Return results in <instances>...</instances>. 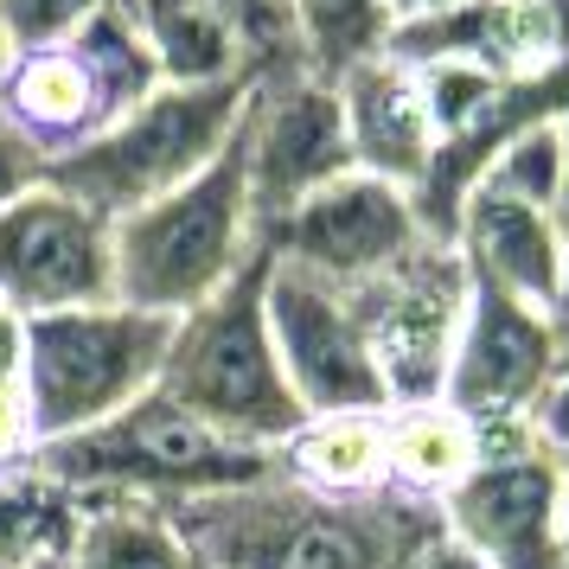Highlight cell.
Returning <instances> with one entry per match:
<instances>
[{
	"label": "cell",
	"mask_w": 569,
	"mask_h": 569,
	"mask_svg": "<svg viewBox=\"0 0 569 569\" xmlns=\"http://www.w3.org/2000/svg\"><path fill=\"white\" fill-rule=\"evenodd\" d=\"M167 512L180 518L199 569H403V557L436 531V506L403 492L320 499L295 480H262Z\"/></svg>",
	"instance_id": "cell-1"
},
{
	"label": "cell",
	"mask_w": 569,
	"mask_h": 569,
	"mask_svg": "<svg viewBox=\"0 0 569 569\" xmlns=\"http://www.w3.org/2000/svg\"><path fill=\"white\" fill-rule=\"evenodd\" d=\"M27 467L64 499L122 492V499H148V506H192V499L282 480L276 448L231 441L224 429L180 410L160 385L148 397H134L129 410H116L109 422H97V429H78L64 441H39Z\"/></svg>",
	"instance_id": "cell-2"
},
{
	"label": "cell",
	"mask_w": 569,
	"mask_h": 569,
	"mask_svg": "<svg viewBox=\"0 0 569 569\" xmlns=\"http://www.w3.org/2000/svg\"><path fill=\"white\" fill-rule=\"evenodd\" d=\"M257 250L262 237H257V211H250L237 141L211 160L199 180L173 186L154 206H134L122 218H109L116 301L167 313V320L206 308Z\"/></svg>",
	"instance_id": "cell-3"
},
{
	"label": "cell",
	"mask_w": 569,
	"mask_h": 569,
	"mask_svg": "<svg viewBox=\"0 0 569 569\" xmlns=\"http://www.w3.org/2000/svg\"><path fill=\"white\" fill-rule=\"evenodd\" d=\"M262 282H269V250H257L206 308L173 320L160 390L199 422L224 429L231 441L282 448L308 416H301V403H295V390L282 378V359H276Z\"/></svg>",
	"instance_id": "cell-4"
},
{
	"label": "cell",
	"mask_w": 569,
	"mask_h": 569,
	"mask_svg": "<svg viewBox=\"0 0 569 569\" xmlns=\"http://www.w3.org/2000/svg\"><path fill=\"white\" fill-rule=\"evenodd\" d=\"M250 78L231 83H160L148 103L122 109L116 122L78 141L71 154L46 167L58 192L83 199L103 218H122L134 206H154L173 186L199 180L243 129Z\"/></svg>",
	"instance_id": "cell-5"
},
{
	"label": "cell",
	"mask_w": 569,
	"mask_h": 569,
	"mask_svg": "<svg viewBox=\"0 0 569 569\" xmlns=\"http://www.w3.org/2000/svg\"><path fill=\"white\" fill-rule=\"evenodd\" d=\"M173 320L129 301L39 313L20 327V385L32 410V448L97 429L160 385Z\"/></svg>",
	"instance_id": "cell-6"
},
{
	"label": "cell",
	"mask_w": 569,
	"mask_h": 569,
	"mask_svg": "<svg viewBox=\"0 0 569 569\" xmlns=\"http://www.w3.org/2000/svg\"><path fill=\"white\" fill-rule=\"evenodd\" d=\"M441 531L480 569H569L563 557V461L518 436L480 441V461L436 506Z\"/></svg>",
	"instance_id": "cell-7"
},
{
	"label": "cell",
	"mask_w": 569,
	"mask_h": 569,
	"mask_svg": "<svg viewBox=\"0 0 569 569\" xmlns=\"http://www.w3.org/2000/svg\"><path fill=\"white\" fill-rule=\"evenodd\" d=\"M262 308H269V339H276V359H282V378L295 390L301 416H385L390 410V390L378 378V359H371L352 288H333L320 276H308V269H288V262L269 257Z\"/></svg>",
	"instance_id": "cell-8"
},
{
	"label": "cell",
	"mask_w": 569,
	"mask_h": 569,
	"mask_svg": "<svg viewBox=\"0 0 569 569\" xmlns=\"http://www.w3.org/2000/svg\"><path fill=\"white\" fill-rule=\"evenodd\" d=\"M569 359L563 327L550 308L492 295V288H467L461 333L448 352V378H441V403L461 410L480 441L518 436L531 429L543 385L557 378V365Z\"/></svg>",
	"instance_id": "cell-9"
},
{
	"label": "cell",
	"mask_w": 569,
	"mask_h": 569,
	"mask_svg": "<svg viewBox=\"0 0 569 569\" xmlns=\"http://www.w3.org/2000/svg\"><path fill=\"white\" fill-rule=\"evenodd\" d=\"M237 160L257 211V237L313 199L320 186L352 173V141L339 116V90L313 71H276L250 83V109L237 129Z\"/></svg>",
	"instance_id": "cell-10"
},
{
	"label": "cell",
	"mask_w": 569,
	"mask_h": 569,
	"mask_svg": "<svg viewBox=\"0 0 569 569\" xmlns=\"http://www.w3.org/2000/svg\"><path fill=\"white\" fill-rule=\"evenodd\" d=\"M116 301L109 218L39 180L0 206V308L13 320Z\"/></svg>",
	"instance_id": "cell-11"
},
{
	"label": "cell",
	"mask_w": 569,
	"mask_h": 569,
	"mask_svg": "<svg viewBox=\"0 0 569 569\" xmlns=\"http://www.w3.org/2000/svg\"><path fill=\"white\" fill-rule=\"evenodd\" d=\"M422 243H429V231L416 218V199L378 173H359V167L339 173L333 186H320L313 199H301L288 218H276L262 231V250L276 262L308 269L333 288L378 282L385 269H397Z\"/></svg>",
	"instance_id": "cell-12"
},
{
	"label": "cell",
	"mask_w": 569,
	"mask_h": 569,
	"mask_svg": "<svg viewBox=\"0 0 569 569\" xmlns=\"http://www.w3.org/2000/svg\"><path fill=\"white\" fill-rule=\"evenodd\" d=\"M467 288L473 282H467L455 243H436V237L422 250H410L397 269H385L378 282L352 288L390 403H429V397H441L448 352H455V333H461Z\"/></svg>",
	"instance_id": "cell-13"
},
{
	"label": "cell",
	"mask_w": 569,
	"mask_h": 569,
	"mask_svg": "<svg viewBox=\"0 0 569 569\" xmlns=\"http://www.w3.org/2000/svg\"><path fill=\"white\" fill-rule=\"evenodd\" d=\"M448 243H455L473 288H492V295H512V301L557 313V282H563V250H569V231L557 224V211L518 206L506 192L480 186L461 206Z\"/></svg>",
	"instance_id": "cell-14"
},
{
	"label": "cell",
	"mask_w": 569,
	"mask_h": 569,
	"mask_svg": "<svg viewBox=\"0 0 569 569\" xmlns=\"http://www.w3.org/2000/svg\"><path fill=\"white\" fill-rule=\"evenodd\" d=\"M390 58L403 64H436V58H461L480 64L492 78H538L557 58V20L543 0H473L455 13H429V20H403L390 32Z\"/></svg>",
	"instance_id": "cell-15"
},
{
	"label": "cell",
	"mask_w": 569,
	"mask_h": 569,
	"mask_svg": "<svg viewBox=\"0 0 569 569\" xmlns=\"http://www.w3.org/2000/svg\"><path fill=\"white\" fill-rule=\"evenodd\" d=\"M333 90L339 116H346V141H352V167L416 192V180L429 173V154H436V129H429L416 71L385 52L333 78Z\"/></svg>",
	"instance_id": "cell-16"
},
{
	"label": "cell",
	"mask_w": 569,
	"mask_h": 569,
	"mask_svg": "<svg viewBox=\"0 0 569 569\" xmlns=\"http://www.w3.org/2000/svg\"><path fill=\"white\" fill-rule=\"evenodd\" d=\"M0 116L27 134L46 160L71 154L78 141L103 129V103H97V83L83 78V64L71 46H32L13 52L7 90H0Z\"/></svg>",
	"instance_id": "cell-17"
},
{
	"label": "cell",
	"mask_w": 569,
	"mask_h": 569,
	"mask_svg": "<svg viewBox=\"0 0 569 569\" xmlns=\"http://www.w3.org/2000/svg\"><path fill=\"white\" fill-rule=\"evenodd\" d=\"M71 569H199L180 518L148 499L122 492H90L71 499V538H64Z\"/></svg>",
	"instance_id": "cell-18"
},
{
	"label": "cell",
	"mask_w": 569,
	"mask_h": 569,
	"mask_svg": "<svg viewBox=\"0 0 569 569\" xmlns=\"http://www.w3.org/2000/svg\"><path fill=\"white\" fill-rule=\"evenodd\" d=\"M480 461V429L441 397L385 410V480L416 506H441Z\"/></svg>",
	"instance_id": "cell-19"
},
{
	"label": "cell",
	"mask_w": 569,
	"mask_h": 569,
	"mask_svg": "<svg viewBox=\"0 0 569 569\" xmlns=\"http://www.w3.org/2000/svg\"><path fill=\"white\" fill-rule=\"evenodd\" d=\"M134 20V32L148 39L160 78L167 83H231L250 78L243 39L224 20L218 0H116Z\"/></svg>",
	"instance_id": "cell-20"
},
{
	"label": "cell",
	"mask_w": 569,
	"mask_h": 569,
	"mask_svg": "<svg viewBox=\"0 0 569 569\" xmlns=\"http://www.w3.org/2000/svg\"><path fill=\"white\" fill-rule=\"evenodd\" d=\"M282 480L320 499H371L390 492L385 480V416H308L276 448Z\"/></svg>",
	"instance_id": "cell-21"
},
{
	"label": "cell",
	"mask_w": 569,
	"mask_h": 569,
	"mask_svg": "<svg viewBox=\"0 0 569 569\" xmlns=\"http://www.w3.org/2000/svg\"><path fill=\"white\" fill-rule=\"evenodd\" d=\"M288 27H295L301 71L333 83L352 64L390 52L397 13H390V0H288Z\"/></svg>",
	"instance_id": "cell-22"
},
{
	"label": "cell",
	"mask_w": 569,
	"mask_h": 569,
	"mask_svg": "<svg viewBox=\"0 0 569 569\" xmlns=\"http://www.w3.org/2000/svg\"><path fill=\"white\" fill-rule=\"evenodd\" d=\"M64 46L78 52L83 78L97 83L103 122H116V116L134 109V103H148L160 83H167V78H160V64H154V52H148V39L134 32V20L116 7V0H103V7H97V13H90Z\"/></svg>",
	"instance_id": "cell-23"
},
{
	"label": "cell",
	"mask_w": 569,
	"mask_h": 569,
	"mask_svg": "<svg viewBox=\"0 0 569 569\" xmlns=\"http://www.w3.org/2000/svg\"><path fill=\"white\" fill-rule=\"evenodd\" d=\"M480 186H487V192H506L518 206L557 211V199H563V122H538V129L512 134V141L492 154V167L480 173ZM480 186H473V192H480ZM473 192H467V199H473Z\"/></svg>",
	"instance_id": "cell-24"
},
{
	"label": "cell",
	"mask_w": 569,
	"mask_h": 569,
	"mask_svg": "<svg viewBox=\"0 0 569 569\" xmlns=\"http://www.w3.org/2000/svg\"><path fill=\"white\" fill-rule=\"evenodd\" d=\"M416 83H422V109H429V129H436V141H448V134H461L480 109L506 90L512 78H492V71H480V64H461V58H436V64H410Z\"/></svg>",
	"instance_id": "cell-25"
},
{
	"label": "cell",
	"mask_w": 569,
	"mask_h": 569,
	"mask_svg": "<svg viewBox=\"0 0 569 569\" xmlns=\"http://www.w3.org/2000/svg\"><path fill=\"white\" fill-rule=\"evenodd\" d=\"M224 20L243 39V58H250V83L276 78V71H301L295 58V27H288V0H218Z\"/></svg>",
	"instance_id": "cell-26"
},
{
	"label": "cell",
	"mask_w": 569,
	"mask_h": 569,
	"mask_svg": "<svg viewBox=\"0 0 569 569\" xmlns=\"http://www.w3.org/2000/svg\"><path fill=\"white\" fill-rule=\"evenodd\" d=\"M97 7H103V0H0V32L13 39V52L64 46Z\"/></svg>",
	"instance_id": "cell-27"
},
{
	"label": "cell",
	"mask_w": 569,
	"mask_h": 569,
	"mask_svg": "<svg viewBox=\"0 0 569 569\" xmlns=\"http://www.w3.org/2000/svg\"><path fill=\"white\" fill-rule=\"evenodd\" d=\"M32 455V410H27V385L20 371H0V473L27 467Z\"/></svg>",
	"instance_id": "cell-28"
},
{
	"label": "cell",
	"mask_w": 569,
	"mask_h": 569,
	"mask_svg": "<svg viewBox=\"0 0 569 569\" xmlns=\"http://www.w3.org/2000/svg\"><path fill=\"white\" fill-rule=\"evenodd\" d=\"M46 167H52V160L39 154L27 134L0 116V206H7V199H20V192H32V186L46 180Z\"/></svg>",
	"instance_id": "cell-29"
},
{
	"label": "cell",
	"mask_w": 569,
	"mask_h": 569,
	"mask_svg": "<svg viewBox=\"0 0 569 569\" xmlns=\"http://www.w3.org/2000/svg\"><path fill=\"white\" fill-rule=\"evenodd\" d=\"M531 441L550 448L557 461H569V359L557 365V378L543 385L538 410H531Z\"/></svg>",
	"instance_id": "cell-30"
},
{
	"label": "cell",
	"mask_w": 569,
	"mask_h": 569,
	"mask_svg": "<svg viewBox=\"0 0 569 569\" xmlns=\"http://www.w3.org/2000/svg\"><path fill=\"white\" fill-rule=\"evenodd\" d=\"M403 569H480V563H473V557H467V550L448 538V531H441V518H436V531H429V538H422L410 557H403Z\"/></svg>",
	"instance_id": "cell-31"
},
{
	"label": "cell",
	"mask_w": 569,
	"mask_h": 569,
	"mask_svg": "<svg viewBox=\"0 0 569 569\" xmlns=\"http://www.w3.org/2000/svg\"><path fill=\"white\" fill-rule=\"evenodd\" d=\"M455 7H473V0H390L397 27H403V20H429V13H455Z\"/></svg>",
	"instance_id": "cell-32"
},
{
	"label": "cell",
	"mask_w": 569,
	"mask_h": 569,
	"mask_svg": "<svg viewBox=\"0 0 569 569\" xmlns=\"http://www.w3.org/2000/svg\"><path fill=\"white\" fill-rule=\"evenodd\" d=\"M550 7V20H557V58L569 64V0H543Z\"/></svg>",
	"instance_id": "cell-33"
},
{
	"label": "cell",
	"mask_w": 569,
	"mask_h": 569,
	"mask_svg": "<svg viewBox=\"0 0 569 569\" xmlns=\"http://www.w3.org/2000/svg\"><path fill=\"white\" fill-rule=\"evenodd\" d=\"M557 224L569 231V116H563V199H557Z\"/></svg>",
	"instance_id": "cell-34"
},
{
	"label": "cell",
	"mask_w": 569,
	"mask_h": 569,
	"mask_svg": "<svg viewBox=\"0 0 569 569\" xmlns=\"http://www.w3.org/2000/svg\"><path fill=\"white\" fill-rule=\"evenodd\" d=\"M13 569H71V563H64V550H32L27 563H13Z\"/></svg>",
	"instance_id": "cell-35"
},
{
	"label": "cell",
	"mask_w": 569,
	"mask_h": 569,
	"mask_svg": "<svg viewBox=\"0 0 569 569\" xmlns=\"http://www.w3.org/2000/svg\"><path fill=\"white\" fill-rule=\"evenodd\" d=\"M557 327H569V250H563V282H557Z\"/></svg>",
	"instance_id": "cell-36"
},
{
	"label": "cell",
	"mask_w": 569,
	"mask_h": 569,
	"mask_svg": "<svg viewBox=\"0 0 569 569\" xmlns=\"http://www.w3.org/2000/svg\"><path fill=\"white\" fill-rule=\"evenodd\" d=\"M7 71H13V39L0 32V90H7Z\"/></svg>",
	"instance_id": "cell-37"
},
{
	"label": "cell",
	"mask_w": 569,
	"mask_h": 569,
	"mask_svg": "<svg viewBox=\"0 0 569 569\" xmlns=\"http://www.w3.org/2000/svg\"><path fill=\"white\" fill-rule=\"evenodd\" d=\"M563 557H569V461H563Z\"/></svg>",
	"instance_id": "cell-38"
},
{
	"label": "cell",
	"mask_w": 569,
	"mask_h": 569,
	"mask_svg": "<svg viewBox=\"0 0 569 569\" xmlns=\"http://www.w3.org/2000/svg\"><path fill=\"white\" fill-rule=\"evenodd\" d=\"M563 346H569V327H563Z\"/></svg>",
	"instance_id": "cell-39"
}]
</instances>
